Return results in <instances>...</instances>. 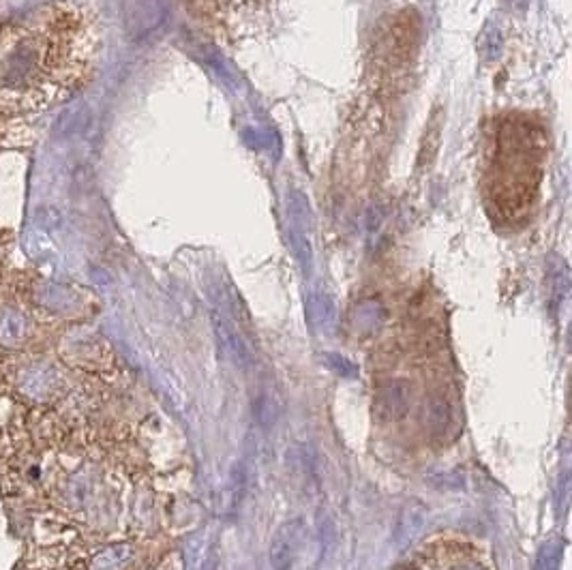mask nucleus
I'll return each mask as SVG.
<instances>
[{
  "mask_svg": "<svg viewBox=\"0 0 572 570\" xmlns=\"http://www.w3.org/2000/svg\"><path fill=\"white\" fill-rule=\"evenodd\" d=\"M547 133L530 114L510 112L493 127L485 168V204L502 223H519L538 200L545 174Z\"/></svg>",
  "mask_w": 572,
  "mask_h": 570,
  "instance_id": "1",
  "label": "nucleus"
}]
</instances>
